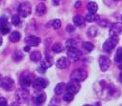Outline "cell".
<instances>
[{"instance_id":"6da1fadb","label":"cell","mask_w":122,"mask_h":106,"mask_svg":"<svg viewBox=\"0 0 122 106\" xmlns=\"http://www.w3.org/2000/svg\"><path fill=\"white\" fill-rule=\"evenodd\" d=\"M31 12H32V7L29 2H22L17 7V13L22 17L29 16L31 14Z\"/></svg>"},{"instance_id":"7a4b0ae2","label":"cell","mask_w":122,"mask_h":106,"mask_svg":"<svg viewBox=\"0 0 122 106\" xmlns=\"http://www.w3.org/2000/svg\"><path fill=\"white\" fill-rule=\"evenodd\" d=\"M119 42V38L117 35H115V37H111L109 39H107L104 44H103V50L107 53H111L114 47L116 46V44Z\"/></svg>"},{"instance_id":"3957f363","label":"cell","mask_w":122,"mask_h":106,"mask_svg":"<svg viewBox=\"0 0 122 106\" xmlns=\"http://www.w3.org/2000/svg\"><path fill=\"white\" fill-rule=\"evenodd\" d=\"M70 78L72 80H76L78 82H81V81H84L87 78V73L84 69H76L71 73Z\"/></svg>"},{"instance_id":"277c9868","label":"cell","mask_w":122,"mask_h":106,"mask_svg":"<svg viewBox=\"0 0 122 106\" xmlns=\"http://www.w3.org/2000/svg\"><path fill=\"white\" fill-rule=\"evenodd\" d=\"M29 97V91L26 88H19L15 93V98L19 104H23Z\"/></svg>"},{"instance_id":"5b68a950","label":"cell","mask_w":122,"mask_h":106,"mask_svg":"<svg viewBox=\"0 0 122 106\" xmlns=\"http://www.w3.org/2000/svg\"><path fill=\"white\" fill-rule=\"evenodd\" d=\"M11 32V25L9 24L8 17L3 15L0 17V32L2 34H8Z\"/></svg>"},{"instance_id":"8992f818","label":"cell","mask_w":122,"mask_h":106,"mask_svg":"<svg viewBox=\"0 0 122 106\" xmlns=\"http://www.w3.org/2000/svg\"><path fill=\"white\" fill-rule=\"evenodd\" d=\"M67 56L69 59L73 60V61H77L81 58L82 56V52L77 49L76 47H71V48H67Z\"/></svg>"},{"instance_id":"52a82bcc","label":"cell","mask_w":122,"mask_h":106,"mask_svg":"<svg viewBox=\"0 0 122 106\" xmlns=\"http://www.w3.org/2000/svg\"><path fill=\"white\" fill-rule=\"evenodd\" d=\"M19 82L23 88H27L33 83L32 76L27 73H23L19 78Z\"/></svg>"},{"instance_id":"ba28073f","label":"cell","mask_w":122,"mask_h":106,"mask_svg":"<svg viewBox=\"0 0 122 106\" xmlns=\"http://www.w3.org/2000/svg\"><path fill=\"white\" fill-rule=\"evenodd\" d=\"M80 88H81V86H80L79 82L76 81V80H72L71 79V81H69L66 84V92H69V93L75 95L80 91Z\"/></svg>"},{"instance_id":"9c48e42d","label":"cell","mask_w":122,"mask_h":106,"mask_svg":"<svg viewBox=\"0 0 122 106\" xmlns=\"http://www.w3.org/2000/svg\"><path fill=\"white\" fill-rule=\"evenodd\" d=\"M14 86H15V81H14V79H13L12 78H10V77H5V78H2L1 87H2L4 90H6V91H11V90H13Z\"/></svg>"},{"instance_id":"30bf717a","label":"cell","mask_w":122,"mask_h":106,"mask_svg":"<svg viewBox=\"0 0 122 106\" xmlns=\"http://www.w3.org/2000/svg\"><path fill=\"white\" fill-rule=\"evenodd\" d=\"M122 32V23L120 22H114L110 27V35L111 37H115V35Z\"/></svg>"},{"instance_id":"8fae6325","label":"cell","mask_w":122,"mask_h":106,"mask_svg":"<svg viewBox=\"0 0 122 106\" xmlns=\"http://www.w3.org/2000/svg\"><path fill=\"white\" fill-rule=\"evenodd\" d=\"M48 85V81L47 79L43 78H38L35 79V81L33 82V86L35 89L37 90H42V89H45Z\"/></svg>"},{"instance_id":"7c38bea8","label":"cell","mask_w":122,"mask_h":106,"mask_svg":"<svg viewBox=\"0 0 122 106\" xmlns=\"http://www.w3.org/2000/svg\"><path fill=\"white\" fill-rule=\"evenodd\" d=\"M99 66L102 72H106V71L110 68L111 66V60L109 57L105 56V55H101L99 57Z\"/></svg>"},{"instance_id":"4fadbf2b","label":"cell","mask_w":122,"mask_h":106,"mask_svg":"<svg viewBox=\"0 0 122 106\" xmlns=\"http://www.w3.org/2000/svg\"><path fill=\"white\" fill-rule=\"evenodd\" d=\"M41 38L36 37V35H29L25 38V43L29 46H32V47H37L40 45L41 43Z\"/></svg>"},{"instance_id":"5bb4252c","label":"cell","mask_w":122,"mask_h":106,"mask_svg":"<svg viewBox=\"0 0 122 106\" xmlns=\"http://www.w3.org/2000/svg\"><path fill=\"white\" fill-rule=\"evenodd\" d=\"M56 66L59 68V69H66L69 66V59L67 57H60L57 62H56Z\"/></svg>"},{"instance_id":"9a60e30c","label":"cell","mask_w":122,"mask_h":106,"mask_svg":"<svg viewBox=\"0 0 122 106\" xmlns=\"http://www.w3.org/2000/svg\"><path fill=\"white\" fill-rule=\"evenodd\" d=\"M46 100V94L45 93H40L34 97V103L37 106H41Z\"/></svg>"},{"instance_id":"2e32d148","label":"cell","mask_w":122,"mask_h":106,"mask_svg":"<svg viewBox=\"0 0 122 106\" xmlns=\"http://www.w3.org/2000/svg\"><path fill=\"white\" fill-rule=\"evenodd\" d=\"M53 65V57L49 56V55H46L41 62V66L43 67L44 69H47V68H50L51 66Z\"/></svg>"},{"instance_id":"e0dca14e","label":"cell","mask_w":122,"mask_h":106,"mask_svg":"<svg viewBox=\"0 0 122 106\" xmlns=\"http://www.w3.org/2000/svg\"><path fill=\"white\" fill-rule=\"evenodd\" d=\"M20 38H21V34H20V32H17V31H13V32L10 33V35H9V39H10V41L13 42V43L18 42V41L20 40Z\"/></svg>"},{"instance_id":"ac0fdd59","label":"cell","mask_w":122,"mask_h":106,"mask_svg":"<svg viewBox=\"0 0 122 106\" xmlns=\"http://www.w3.org/2000/svg\"><path fill=\"white\" fill-rule=\"evenodd\" d=\"M45 13H46V6H45V4H43V3L38 4L37 7H36V11H35L36 15L37 16H42Z\"/></svg>"},{"instance_id":"d6986e66","label":"cell","mask_w":122,"mask_h":106,"mask_svg":"<svg viewBox=\"0 0 122 106\" xmlns=\"http://www.w3.org/2000/svg\"><path fill=\"white\" fill-rule=\"evenodd\" d=\"M66 88V85L64 83V82H61V83H58L54 89V92L57 96H60V95H62L65 91V89Z\"/></svg>"},{"instance_id":"ffe728a7","label":"cell","mask_w":122,"mask_h":106,"mask_svg":"<svg viewBox=\"0 0 122 106\" xmlns=\"http://www.w3.org/2000/svg\"><path fill=\"white\" fill-rule=\"evenodd\" d=\"M30 59L34 62H38L40 60H41V54L40 51H33L30 54Z\"/></svg>"},{"instance_id":"44dd1931","label":"cell","mask_w":122,"mask_h":106,"mask_svg":"<svg viewBox=\"0 0 122 106\" xmlns=\"http://www.w3.org/2000/svg\"><path fill=\"white\" fill-rule=\"evenodd\" d=\"M99 15L98 14H91V13H88L86 15V17H85V19H86V21H87V22H95V21H99Z\"/></svg>"},{"instance_id":"7402d4cb","label":"cell","mask_w":122,"mask_h":106,"mask_svg":"<svg viewBox=\"0 0 122 106\" xmlns=\"http://www.w3.org/2000/svg\"><path fill=\"white\" fill-rule=\"evenodd\" d=\"M86 9H87L88 13L95 14V13L97 12V10H98V5H97V3H95V2H89V3H87V5H86Z\"/></svg>"},{"instance_id":"603a6c76","label":"cell","mask_w":122,"mask_h":106,"mask_svg":"<svg viewBox=\"0 0 122 106\" xmlns=\"http://www.w3.org/2000/svg\"><path fill=\"white\" fill-rule=\"evenodd\" d=\"M85 20L86 19L83 16H81V15H75L73 17V23H74L75 26H78V27L83 26L84 23H85Z\"/></svg>"},{"instance_id":"cb8c5ba5","label":"cell","mask_w":122,"mask_h":106,"mask_svg":"<svg viewBox=\"0 0 122 106\" xmlns=\"http://www.w3.org/2000/svg\"><path fill=\"white\" fill-rule=\"evenodd\" d=\"M98 34V29L95 26H90L87 29V35L89 37H95Z\"/></svg>"},{"instance_id":"d4e9b609","label":"cell","mask_w":122,"mask_h":106,"mask_svg":"<svg viewBox=\"0 0 122 106\" xmlns=\"http://www.w3.org/2000/svg\"><path fill=\"white\" fill-rule=\"evenodd\" d=\"M52 51L54 53H57V54L62 53L64 51V47H63V45L61 44V43H55L52 46Z\"/></svg>"},{"instance_id":"484cf974","label":"cell","mask_w":122,"mask_h":106,"mask_svg":"<svg viewBox=\"0 0 122 106\" xmlns=\"http://www.w3.org/2000/svg\"><path fill=\"white\" fill-rule=\"evenodd\" d=\"M114 61L117 63L122 62V48H118L116 51V54L114 55Z\"/></svg>"},{"instance_id":"4316f807","label":"cell","mask_w":122,"mask_h":106,"mask_svg":"<svg viewBox=\"0 0 122 106\" xmlns=\"http://www.w3.org/2000/svg\"><path fill=\"white\" fill-rule=\"evenodd\" d=\"M83 47L86 51H87L88 53H90L91 51H92L94 49V45L91 43V42H84L83 43Z\"/></svg>"},{"instance_id":"83f0119b","label":"cell","mask_w":122,"mask_h":106,"mask_svg":"<svg viewBox=\"0 0 122 106\" xmlns=\"http://www.w3.org/2000/svg\"><path fill=\"white\" fill-rule=\"evenodd\" d=\"M63 98H64V100H65L66 102H71V101L73 100V98H74V95L71 94V93H69V92H66V93L63 96Z\"/></svg>"},{"instance_id":"f1b7e54d","label":"cell","mask_w":122,"mask_h":106,"mask_svg":"<svg viewBox=\"0 0 122 106\" xmlns=\"http://www.w3.org/2000/svg\"><path fill=\"white\" fill-rule=\"evenodd\" d=\"M23 54H22V52H20V51H16L14 55H13V59L15 60V61H19L20 59H22L23 58Z\"/></svg>"},{"instance_id":"f546056e","label":"cell","mask_w":122,"mask_h":106,"mask_svg":"<svg viewBox=\"0 0 122 106\" xmlns=\"http://www.w3.org/2000/svg\"><path fill=\"white\" fill-rule=\"evenodd\" d=\"M20 23V15L19 14H14L12 16V24L14 26H17Z\"/></svg>"},{"instance_id":"4dcf8cb0","label":"cell","mask_w":122,"mask_h":106,"mask_svg":"<svg viewBox=\"0 0 122 106\" xmlns=\"http://www.w3.org/2000/svg\"><path fill=\"white\" fill-rule=\"evenodd\" d=\"M51 25H52L53 29L58 30V29L61 28V26H62V22H61L60 19H54V20L51 22Z\"/></svg>"},{"instance_id":"1f68e13d","label":"cell","mask_w":122,"mask_h":106,"mask_svg":"<svg viewBox=\"0 0 122 106\" xmlns=\"http://www.w3.org/2000/svg\"><path fill=\"white\" fill-rule=\"evenodd\" d=\"M98 24L101 26V27H103V28H107V27H109L111 24H110V21L109 20H107V19H101V20H99L98 21Z\"/></svg>"},{"instance_id":"d6a6232c","label":"cell","mask_w":122,"mask_h":106,"mask_svg":"<svg viewBox=\"0 0 122 106\" xmlns=\"http://www.w3.org/2000/svg\"><path fill=\"white\" fill-rule=\"evenodd\" d=\"M66 47L67 48H71V47H76V45H77V42H76V40H74V39H68L66 42Z\"/></svg>"},{"instance_id":"836d02e7","label":"cell","mask_w":122,"mask_h":106,"mask_svg":"<svg viewBox=\"0 0 122 106\" xmlns=\"http://www.w3.org/2000/svg\"><path fill=\"white\" fill-rule=\"evenodd\" d=\"M59 105H60V99H59L58 97H54L51 99L49 106H59Z\"/></svg>"},{"instance_id":"e575fe53","label":"cell","mask_w":122,"mask_h":106,"mask_svg":"<svg viewBox=\"0 0 122 106\" xmlns=\"http://www.w3.org/2000/svg\"><path fill=\"white\" fill-rule=\"evenodd\" d=\"M0 106H8V101L5 97H0Z\"/></svg>"},{"instance_id":"d590c367","label":"cell","mask_w":122,"mask_h":106,"mask_svg":"<svg viewBox=\"0 0 122 106\" xmlns=\"http://www.w3.org/2000/svg\"><path fill=\"white\" fill-rule=\"evenodd\" d=\"M66 32H75V27H74L73 25H71V24L67 25V26H66Z\"/></svg>"},{"instance_id":"8d00e7d4","label":"cell","mask_w":122,"mask_h":106,"mask_svg":"<svg viewBox=\"0 0 122 106\" xmlns=\"http://www.w3.org/2000/svg\"><path fill=\"white\" fill-rule=\"evenodd\" d=\"M62 1H63V0H52V3H53L54 6H59Z\"/></svg>"},{"instance_id":"74e56055","label":"cell","mask_w":122,"mask_h":106,"mask_svg":"<svg viewBox=\"0 0 122 106\" xmlns=\"http://www.w3.org/2000/svg\"><path fill=\"white\" fill-rule=\"evenodd\" d=\"M45 70H46V69H44L43 67L40 66V67L38 68V72H39V73H41V74H44V73H45Z\"/></svg>"},{"instance_id":"f35d334b","label":"cell","mask_w":122,"mask_h":106,"mask_svg":"<svg viewBox=\"0 0 122 106\" xmlns=\"http://www.w3.org/2000/svg\"><path fill=\"white\" fill-rule=\"evenodd\" d=\"M81 5H82L81 1H77V2L75 3V8H76V9H78V8H80V7H81Z\"/></svg>"},{"instance_id":"ab89813d","label":"cell","mask_w":122,"mask_h":106,"mask_svg":"<svg viewBox=\"0 0 122 106\" xmlns=\"http://www.w3.org/2000/svg\"><path fill=\"white\" fill-rule=\"evenodd\" d=\"M30 50H31V46L27 45V46L24 47V51H25V52H30Z\"/></svg>"},{"instance_id":"60d3db41","label":"cell","mask_w":122,"mask_h":106,"mask_svg":"<svg viewBox=\"0 0 122 106\" xmlns=\"http://www.w3.org/2000/svg\"><path fill=\"white\" fill-rule=\"evenodd\" d=\"M105 1H106V3H108V1L109 2H114V3H116V2L121 1V0H105Z\"/></svg>"},{"instance_id":"b9f144b4","label":"cell","mask_w":122,"mask_h":106,"mask_svg":"<svg viewBox=\"0 0 122 106\" xmlns=\"http://www.w3.org/2000/svg\"><path fill=\"white\" fill-rule=\"evenodd\" d=\"M2 43H3V39H2V37H0V46L2 45Z\"/></svg>"},{"instance_id":"7bdbcfd3","label":"cell","mask_w":122,"mask_h":106,"mask_svg":"<svg viewBox=\"0 0 122 106\" xmlns=\"http://www.w3.org/2000/svg\"><path fill=\"white\" fill-rule=\"evenodd\" d=\"M119 78H120V81H121V83H122V72L120 73V76H119Z\"/></svg>"},{"instance_id":"ee69618b","label":"cell","mask_w":122,"mask_h":106,"mask_svg":"<svg viewBox=\"0 0 122 106\" xmlns=\"http://www.w3.org/2000/svg\"><path fill=\"white\" fill-rule=\"evenodd\" d=\"M1 81H2V77H1V74H0V86H1Z\"/></svg>"},{"instance_id":"f6af8a7d","label":"cell","mask_w":122,"mask_h":106,"mask_svg":"<svg viewBox=\"0 0 122 106\" xmlns=\"http://www.w3.org/2000/svg\"><path fill=\"white\" fill-rule=\"evenodd\" d=\"M121 63H122V62H121ZM119 68L122 70V64H120V65H119Z\"/></svg>"},{"instance_id":"bcb514c9","label":"cell","mask_w":122,"mask_h":106,"mask_svg":"<svg viewBox=\"0 0 122 106\" xmlns=\"http://www.w3.org/2000/svg\"><path fill=\"white\" fill-rule=\"evenodd\" d=\"M83 106H91V105H89V104H85V105H83Z\"/></svg>"},{"instance_id":"7dc6e473","label":"cell","mask_w":122,"mask_h":106,"mask_svg":"<svg viewBox=\"0 0 122 106\" xmlns=\"http://www.w3.org/2000/svg\"><path fill=\"white\" fill-rule=\"evenodd\" d=\"M121 20H122V15H121Z\"/></svg>"},{"instance_id":"c3c4849f","label":"cell","mask_w":122,"mask_h":106,"mask_svg":"<svg viewBox=\"0 0 122 106\" xmlns=\"http://www.w3.org/2000/svg\"><path fill=\"white\" fill-rule=\"evenodd\" d=\"M121 106H122V105H121Z\"/></svg>"}]
</instances>
